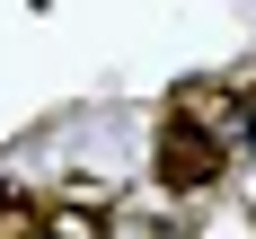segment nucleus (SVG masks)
<instances>
[{"label": "nucleus", "mask_w": 256, "mask_h": 239, "mask_svg": "<svg viewBox=\"0 0 256 239\" xmlns=\"http://www.w3.org/2000/svg\"><path fill=\"white\" fill-rule=\"evenodd\" d=\"M168 124H186L221 159H248L256 151V98H238V89H221V80H186L177 98H168Z\"/></svg>", "instance_id": "obj_1"}, {"label": "nucleus", "mask_w": 256, "mask_h": 239, "mask_svg": "<svg viewBox=\"0 0 256 239\" xmlns=\"http://www.w3.org/2000/svg\"><path fill=\"white\" fill-rule=\"evenodd\" d=\"M221 168H230V159L212 151V142H194L186 124L159 133V186H168V195H204V186H221Z\"/></svg>", "instance_id": "obj_2"}]
</instances>
